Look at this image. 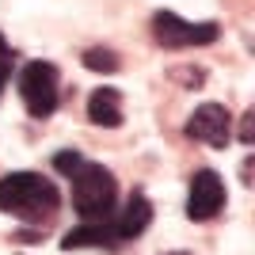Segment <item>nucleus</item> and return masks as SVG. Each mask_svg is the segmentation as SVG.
Instances as JSON below:
<instances>
[{
    "label": "nucleus",
    "mask_w": 255,
    "mask_h": 255,
    "mask_svg": "<svg viewBox=\"0 0 255 255\" xmlns=\"http://www.w3.org/2000/svg\"><path fill=\"white\" fill-rule=\"evenodd\" d=\"M0 210L27 225H50L61 210V194L38 171H8L0 179Z\"/></svg>",
    "instance_id": "nucleus-1"
},
{
    "label": "nucleus",
    "mask_w": 255,
    "mask_h": 255,
    "mask_svg": "<svg viewBox=\"0 0 255 255\" xmlns=\"http://www.w3.org/2000/svg\"><path fill=\"white\" fill-rule=\"evenodd\" d=\"M69 179H73V206L80 213V221H107L115 213L118 183L103 164H88L84 160Z\"/></svg>",
    "instance_id": "nucleus-2"
},
{
    "label": "nucleus",
    "mask_w": 255,
    "mask_h": 255,
    "mask_svg": "<svg viewBox=\"0 0 255 255\" xmlns=\"http://www.w3.org/2000/svg\"><path fill=\"white\" fill-rule=\"evenodd\" d=\"M152 38H156V46H164V50H194V46L217 42V38H221V27L213 19L191 23V19H179L175 11H156V15H152Z\"/></svg>",
    "instance_id": "nucleus-3"
},
{
    "label": "nucleus",
    "mask_w": 255,
    "mask_h": 255,
    "mask_svg": "<svg viewBox=\"0 0 255 255\" xmlns=\"http://www.w3.org/2000/svg\"><path fill=\"white\" fill-rule=\"evenodd\" d=\"M19 99L31 118H50L57 111V69L50 61H31L19 73Z\"/></svg>",
    "instance_id": "nucleus-4"
},
{
    "label": "nucleus",
    "mask_w": 255,
    "mask_h": 255,
    "mask_svg": "<svg viewBox=\"0 0 255 255\" xmlns=\"http://www.w3.org/2000/svg\"><path fill=\"white\" fill-rule=\"evenodd\" d=\"M187 137L202 141L210 149H225L233 141V115L225 103H202L194 107V115L187 118Z\"/></svg>",
    "instance_id": "nucleus-5"
},
{
    "label": "nucleus",
    "mask_w": 255,
    "mask_h": 255,
    "mask_svg": "<svg viewBox=\"0 0 255 255\" xmlns=\"http://www.w3.org/2000/svg\"><path fill=\"white\" fill-rule=\"evenodd\" d=\"M225 183L217 171L202 168L191 175V191H187V217L191 221H213L217 213L225 210Z\"/></svg>",
    "instance_id": "nucleus-6"
},
{
    "label": "nucleus",
    "mask_w": 255,
    "mask_h": 255,
    "mask_svg": "<svg viewBox=\"0 0 255 255\" xmlns=\"http://www.w3.org/2000/svg\"><path fill=\"white\" fill-rule=\"evenodd\" d=\"M149 221H152V202H149L141 191H133V194L126 198V206H122V210L111 213V229H115L118 244H126V240L141 236L145 229H149Z\"/></svg>",
    "instance_id": "nucleus-7"
},
{
    "label": "nucleus",
    "mask_w": 255,
    "mask_h": 255,
    "mask_svg": "<svg viewBox=\"0 0 255 255\" xmlns=\"http://www.w3.org/2000/svg\"><path fill=\"white\" fill-rule=\"evenodd\" d=\"M61 248L65 252H76V248H107V252H115L122 244H118L115 229H111V217H107V221H84V225H76V229H69Z\"/></svg>",
    "instance_id": "nucleus-8"
},
{
    "label": "nucleus",
    "mask_w": 255,
    "mask_h": 255,
    "mask_svg": "<svg viewBox=\"0 0 255 255\" xmlns=\"http://www.w3.org/2000/svg\"><path fill=\"white\" fill-rule=\"evenodd\" d=\"M88 118L96 122V126H107V129H118L122 126V96H118V88H96L92 96H88Z\"/></svg>",
    "instance_id": "nucleus-9"
},
{
    "label": "nucleus",
    "mask_w": 255,
    "mask_h": 255,
    "mask_svg": "<svg viewBox=\"0 0 255 255\" xmlns=\"http://www.w3.org/2000/svg\"><path fill=\"white\" fill-rule=\"evenodd\" d=\"M118 53L107 50V46H92V50H84V69H92V73H118Z\"/></svg>",
    "instance_id": "nucleus-10"
},
{
    "label": "nucleus",
    "mask_w": 255,
    "mask_h": 255,
    "mask_svg": "<svg viewBox=\"0 0 255 255\" xmlns=\"http://www.w3.org/2000/svg\"><path fill=\"white\" fill-rule=\"evenodd\" d=\"M80 164H84V156H80L76 149H65V152H57V156H53V168L61 171V175H73Z\"/></svg>",
    "instance_id": "nucleus-11"
},
{
    "label": "nucleus",
    "mask_w": 255,
    "mask_h": 255,
    "mask_svg": "<svg viewBox=\"0 0 255 255\" xmlns=\"http://www.w3.org/2000/svg\"><path fill=\"white\" fill-rule=\"evenodd\" d=\"M240 141H244V145L255 141V111H248V115L240 118Z\"/></svg>",
    "instance_id": "nucleus-12"
},
{
    "label": "nucleus",
    "mask_w": 255,
    "mask_h": 255,
    "mask_svg": "<svg viewBox=\"0 0 255 255\" xmlns=\"http://www.w3.org/2000/svg\"><path fill=\"white\" fill-rule=\"evenodd\" d=\"M171 80H187V84H202V80H206V73H202V69H175V73H171Z\"/></svg>",
    "instance_id": "nucleus-13"
},
{
    "label": "nucleus",
    "mask_w": 255,
    "mask_h": 255,
    "mask_svg": "<svg viewBox=\"0 0 255 255\" xmlns=\"http://www.w3.org/2000/svg\"><path fill=\"white\" fill-rule=\"evenodd\" d=\"M8 76H11V53H0V96L8 88Z\"/></svg>",
    "instance_id": "nucleus-14"
},
{
    "label": "nucleus",
    "mask_w": 255,
    "mask_h": 255,
    "mask_svg": "<svg viewBox=\"0 0 255 255\" xmlns=\"http://www.w3.org/2000/svg\"><path fill=\"white\" fill-rule=\"evenodd\" d=\"M240 175H244V183H248V187H252V156L244 160V168H240Z\"/></svg>",
    "instance_id": "nucleus-15"
},
{
    "label": "nucleus",
    "mask_w": 255,
    "mask_h": 255,
    "mask_svg": "<svg viewBox=\"0 0 255 255\" xmlns=\"http://www.w3.org/2000/svg\"><path fill=\"white\" fill-rule=\"evenodd\" d=\"M0 53H8V42H4V34H0Z\"/></svg>",
    "instance_id": "nucleus-16"
},
{
    "label": "nucleus",
    "mask_w": 255,
    "mask_h": 255,
    "mask_svg": "<svg viewBox=\"0 0 255 255\" xmlns=\"http://www.w3.org/2000/svg\"><path fill=\"white\" fill-rule=\"evenodd\" d=\"M164 255H191V252H164Z\"/></svg>",
    "instance_id": "nucleus-17"
}]
</instances>
